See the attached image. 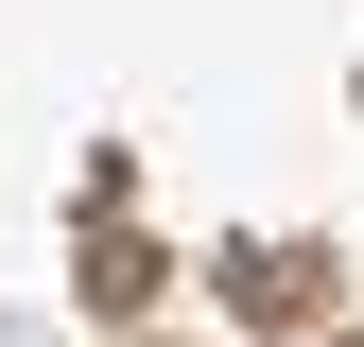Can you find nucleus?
<instances>
[{"label": "nucleus", "instance_id": "1", "mask_svg": "<svg viewBox=\"0 0 364 347\" xmlns=\"http://www.w3.org/2000/svg\"><path fill=\"white\" fill-rule=\"evenodd\" d=\"M0 347H18V330H0Z\"/></svg>", "mask_w": 364, "mask_h": 347}]
</instances>
